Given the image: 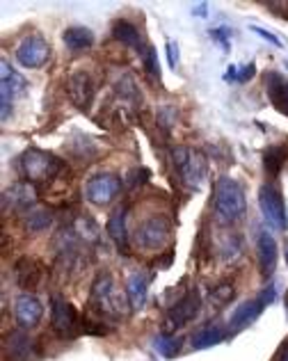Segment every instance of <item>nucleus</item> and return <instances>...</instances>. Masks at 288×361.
<instances>
[{"mask_svg":"<svg viewBox=\"0 0 288 361\" xmlns=\"http://www.w3.org/2000/svg\"><path fill=\"white\" fill-rule=\"evenodd\" d=\"M90 309L101 320H124L131 313V302L126 290L117 286V281L110 272H101L92 283L90 293Z\"/></svg>","mask_w":288,"mask_h":361,"instance_id":"1","label":"nucleus"},{"mask_svg":"<svg viewBox=\"0 0 288 361\" xmlns=\"http://www.w3.org/2000/svg\"><path fill=\"white\" fill-rule=\"evenodd\" d=\"M18 167H21V174L25 176L28 183H32L37 188L53 185L57 178H62L64 172H69V167H66L62 158L37 147L23 151L21 160H18Z\"/></svg>","mask_w":288,"mask_h":361,"instance_id":"2","label":"nucleus"},{"mask_svg":"<svg viewBox=\"0 0 288 361\" xmlns=\"http://www.w3.org/2000/svg\"><path fill=\"white\" fill-rule=\"evenodd\" d=\"M247 213L245 188L232 176H220L215 180V220L224 226L240 222Z\"/></svg>","mask_w":288,"mask_h":361,"instance_id":"3","label":"nucleus"},{"mask_svg":"<svg viewBox=\"0 0 288 361\" xmlns=\"http://www.w3.org/2000/svg\"><path fill=\"white\" fill-rule=\"evenodd\" d=\"M172 163H174L181 185H186L188 190H199L201 183L206 180L208 163L201 151L192 147H176L172 149Z\"/></svg>","mask_w":288,"mask_h":361,"instance_id":"4","label":"nucleus"},{"mask_svg":"<svg viewBox=\"0 0 288 361\" xmlns=\"http://www.w3.org/2000/svg\"><path fill=\"white\" fill-rule=\"evenodd\" d=\"M172 220L165 215H151L144 222L138 224L136 235V247L142 252H160L162 247H167L172 243Z\"/></svg>","mask_w":288,"mask_h":361,"instance_id":"5","label":"nucleus"},{"mask_svg":"<svg viewBox=\"0 0 288 361\" xmlns=\"http://www.w3.org/2000/svg\"><path fill=\"white\" fill-rule=\"evenodd\" d=\"M258 208H261L263 220L268 226L275 231H286L288 229V213L286 204L282 197V190L275 183H263L258 188Z\"/></svg>","mask_w":288,"mask_h":361,"instance_id":"6","label":"nucleus"},{"mask_svg":"<svg viewBox=\"0 0 288 361\" xmlns=\"http://www.w3.org/2000/svg\"><path fill=\"white\" fill-rule=\"evenodd\" d=\"M199 307H201V298L197 288H190L188 293H184V298L169 307L165 316V331H162V334H174L176 329L188 325L190 320H195Z\"/></svg>","mask_w":288,"mask_h":361,"instance_id":"7","label":"nucleus"},{"mask_svg":"<svg viewBox=\"0 0 288 361\" xmlns=\"http://www.w3.org/2000/svg\"><path fill=\"white\" fill-rule=\"evenodd\" d=\"M121 195V178L117 174L103 172L94 174L88 183H85V197L94 206H110L114 199Z\"/></svg>","mask_w":288,"mask_h":361,"instance_id":"8","label":"nucleus"},{"mask_svg":"<svg viewBox=\"0 0 288 361\" xmlns=\"http://www.w3.org/2000/svg\"><path fill=\"white\" fill-rule=\"evenodd\" d=\"M96 90H99V80H96L88 69L73 71L69 73V78H66V94H69L73 106L80 110H90L92 101L96 97Z\"/></svg>","mask_w":288,"mask_h":361,"instance_id":"9","label":"nucleus"},{"mask_svg":"<svg viewBox=\"0 0 288 361\" xmlns=\"http://www.w3.org/2000/svg\"><path fill=\"white\" fill-rule=\"evenodd\" d=\"M51 60V44L42 35H28L16 49V62L25 69H42Z\"/></svg>","mask_w":288,"mask_h":361,"instance_id":"10","label":"nucleus"},{"mask_svg":"<svg viewBox=\"0 0 288 361\" xmlns=\"http://www.w3.org/2000/svg\"><path fill=\"white\" fill-rule=\"evenodd\" d=\"M37 202H40V188L28 183V180H18V183L5 190L3 211H14L25 215L28 211H32Z\"/></svg>","mask_w":288,"mask_h":361,"instance_id":"11","label":"nucleus"},{"mask_svg":"<svg viewBox=\"0 0 288 361\" xmlns=\"http://www.w3.org/2000/svg\"><path fill=\"white\" fill-rule=\"evenodd\" d=\"M51 325L57 334H62V336H71L73 331L80 327L78 311H76L73 304L69 300H64L62 295L51 298Z\"/></svg>","mask_w":288,"mask_h":361,"instance_id":"12","label":"nucleus"},{"mask_svg":"<svg viewBox=\"0 0 288 361\" xmlns=\"http://www.w3.org/2000/svg\"><path fill=\"white\" fill-rule=\"evenodd\" d=\"M14 279L23 290H37L44 281V263L35 256H21L14 265Z\"/></svg>","mask_w":288,"mask_h":361,"instance_id":"13","label":"nucleus"},{"mask_svg":"<svg viewBox=\"0 0 288 361\" xmlns=\"http://www.w3.org/2000/svg\"><path fill=\"white\" fill-rule=\"evenodd\" d=\"M0 73H3V80H0V94H3V97H0V108H3V121H7L12 101L18 92L25 90V80L5 60L0 62Z\"/></svg>","mask_w":288,"mask_h":361,"instance_id":"14","label":"nucleus"},{"mask_svg":"<svg viewBox=\"0 0 288 361\" xmlns=\"http://www.w3.org/2000/svg\"><path fill=\"white\" fill-rule=\"evenodd\" d=\"M44 316V304L37 300L32 293H23L14 300V318L23 329H32L40 325Z\"/></svg>","mask_w":288,"mask_h":361,"instance_id":"15","label":"nucleus"},{"mask_svg":"<svg viewBox=\"0 0 288 361\" xmlns=\"http://www.w3.org/2000/svg\"><path fill=\"white\" fill-rule=\"evenodd\" d=\"M263 85H265L268 99H270L275 110H280L282 115L288 117V80L280 71H265Z\"/></svg>","mask_w":288,"mask_h":361,"instance_id":"16","label":"nucleus"},{"mask_svg":"<svg viewBox=\"0 0 288 361\" xmlns=\"http://www.w3.org/2000/svg\"><path fill=\"white\" fill-rule=\"evenodd\" d=\"M5 357L9 361H30L35 357V343L25 329L9 331L5 336Z\"/></svg>","mask_w":288,"mask_h":361,"instance_id":"17","label":"nucleus"},{"mask_svg":"<svg viewBox=\"0 0 288 361\" xmlns=\"http://www.w3.org/2000/svg\"><path fill=\"white\" fill-rule=\"evenodd\" d=\"M126 215H128V206L121 204L117 206L108 217V224H105V231L114 240V245L119 247L121 254H128V229H126Z\"/></svg>","mask_w":288,"mask_h":361,"instance_id":"18","label":"nucleus"},{"mask_svg":"<svg viewBox=\"0 0 288 361\" xmlns=\"http://www.w3.org/2000/svg\"><path fill=\"white\" fill-rule=\"evenodd\" d=\"M256 254H258V268H261L263 279L272 277L275 268H277V256H280V250H277V240L272 238V233H258L256 240Z\"/></svg>","mask_w":288,"mask_h":361,"instance_id":"19","label":"nucleus"},{"mask_svg":"<svg viewBox=\"0 0 288 361\" xmlns=\"http://www.w3.org/2000/svg\"><path fill=\"white\" fill-rule=\"evenodd\" d=\"M149 283H151V277L147 272L136 270V272L128 274L126 295H128V302H131V309H142L144 307V302H147V293H149Z\"/></svg>","mask_w":288,"mask_h":361,"instance_id":"20","label":"nucleus"},{"mask_svg":"<svg viewBox=\"0 0 288 361\" xmlns=\"http://www.w3.org/2000/svg\"><path fill=\"white\" fill-rule=\"evenodd\" d=\"M112 37L117 39L121 46H128V49L138 51L140 55L144 53V49H147V44L142 42V35L136 25H133L131 21H126V18H119V21L112 23Z\"/></svg>","mask_w":288,"mask_h":361,"instance_id":"21","label":"nucleus"},{"mask_svg":"<svg viewBox=\"0 0 288 361\" xmlns=\"http://www.w3.org/2000/svg\"><path fill=\"white\" fill-rule=\"evenodd\" d=\"M263 309H265V304L261 302V298H254V300H247L243 304H238L232 313V320H229V327H234V329L247 327L249 322H254L258 316H261Z\"/></svg>","mask_w":288,"mask_h":361,"instance_id":"22","label":"nucleus"},{"mask_svg":"<svg viewBox=\"0 0 288 361\" xmlns=\"http://www.w3.org/2000/svg\"><path fill=\"white\" fill-rule=\"evenodd\" d=\"M62 42L69 51L78 53V51H88L92 49L94 44V32L90 27H83V25H73V27H66L62 32Z\"/></svg>","mask_w":288,"mask_h":361,"instance_id":"23","label":"nucleus"},{"mask_svg":"<svg viewBox=\"0 0 288 361\" xmlns=\"http://www.w3.org/2000/svg\"><path fill=\"white\" fill-rule=\"evenodd\" d=\"M224 338H227V329L222 325H206V327H201L192 334L190 343L195 350H206V348H213L217 343H222Z\"/></svg>","mask_w":288,"mask_h":361,"instance_id":"24","label":"nucleus"},{"mask_svg":"<svg viewBox=\"0 0 288 361\" xmlns=\"http://www.w3.org/2000/svg\"><path fill=\"white\" fill-rule=\"evenodd\" d=\"M288 160V149L284 145H270L263 151V169L270 178H277Z\"/></svg>","mask_w":288,"mask_h":361,"instance_id":"25","label":"nucleus"},{"mask_svg":"<svg viewBox=\"0 0 288 361\" xmlns=\"http://www.w3.org/2000/svg\"><path fill=\"white\" fill-rule=\"evenodd\" d=\"M53 224V215L48 211H42V208H32L23 215V229L30 233H42L48 231Z\"/></svg>","mask_w":288,"mask_h":361,"instance_id":"26","label":"nucleus"},{"mask_svg":"<svg viewBox=\"0 0 288 361\" xmlns=\"http://www.w3.org/2000/svg\"><path fill=\"white\" fill-rule=\"evenodd\" d=\"M73 233L78 235V240L83 243H99L101 238V229H99V224H96L90 215H78L76 217V222H73Z\"/></svg>","mask_w":288,"mask_h":361,"instance_id":"27","label":"nucleus"},{"mask_svg":"<svg viewBox=\"0 0 288 361\" xmlns=\"http://www.w3.org/2000/svg\"><path fill=\"white\" fill-rule=\"evenodd\" d=\"M181 336H174V334H160L156 338V343H153V348H156V353L160 357H165V359H174L179 355V350H181Z\"/></svg>","mask_w":288,"mask_h":361,"instance_id":"28","label":"nucleus"},{"mask_svg":"<svg viewBox=\"0 0 288 361\" xmlns=\"http://www.w3.org/2000/svg\"><path fill=\"white\" fill-rule=\"evenodd\" d=\"M114 90H117V94L124 99V101H136L140 97V92H138V85L136 80H133V75H121V78L114 82Z\"/></svg>","mask_w":288,"mask_h":361,"instance_id":"29","label":"nucleus"},{"mask_svg":"<svg viewBox=\"0 0 288 361\" xmlns=\"http://www.w3.org/2000/svg\"><path fill=\"white\" fill-rule=\"evenodd\" d=\"M142 62H144V69L151 75V78L160 80V62H158V51L153 49L151 44H147V49L142 53Z\"/></svg>","mask_w":288,"mask_h":361,"instance_id":"30","label":"nucleus"},{"mask_svg":"<svg viewBox=\"0 0 288 361\" xmlns=\"http://www.w3.org/2000/svg\"><path fill=\"white\" fill-rule=\"evenodd\" d=\"M176 117H179V112H176L174 106H162V108H158V115H156L158 128H162L169 135V130L176 126Z\"/></svg>","mask_w":288,"mask_h":361,"instance_id":"31","label":"nucleus"},{"mask_svg":"<svg viewBox=\"0 0 288 361\" xmlns=\"http://www.w3.org/2000/svg\"><path fill=\"white\" fill-rule=\"evenodd\" d=\"M234 298V283H220L213 290H210V302L215 304V307H224V304Z\"/></svg>","mask_w":288,"mask_h":361,"instance_id":"32","label":"nucleus"},{"mask_svg":"<svg viewBox=\"0 0 288 361\" xmlns=\"http://www.w3.org/2000/svg\"><path fill=\"white\" fill-rule=\"evenodd\" d=\"M240 252H243V243H240V238L236 233L229 235V238L224 240V245H222V259L224 261H234L236 256H240Z\"/></svg>","mask_w":288,"mask_h":361,"instance_id":"33","label":"nucleus"},{"mask_svg":"<svg viewBox=\"0 0 288 361\" xmlns=\"http://www.w3.org/2000/svg\"><path fill=\"white\" fill-rule=\"evenodd\" d=\"M210 37H213L215 42H220V46H222L224 51H229V37H232V30H229V27H213V30H210Z\"/></svg>","mask_w":288,"mask_h":361,"instance_id":"34","label":"nucleus"},{"mask_svg":"<svg viewBox=\"0 0 288 361\" xmlns=\"http://www.w3.org/2000/svg\"><path fill=\"white\" fill-rule=\"evenodd\" d=\"M256 75V64L254 62H249V64H245L243 69L238 71V82H249Z\"/></svg>","mask_w":288,"mask_h":361,"instance_id":"35","label":"nucleus"},{"mask_svg":"<svg viewBox=\"0 0 288 361\" xmlns=\"http://www.w3.org/2000/svg\"><path fill=\"white\" fill-rule=\"evenodd\" d=\"M249 30H252V32H256L258 37H263V39H265V42H270L272 46H277V49H280V46H282V42H280V39H277V37H275L272 32H268V30H263V27H258V25H252V27H249Z\"/></svg>","mask_w":288,"mask_h":361,"instance_id":"36","label":"nucleus"},{"mask_svg":"<svg viewBox=\"0 0 288 361\" xmlns=\"http://www.w3.org/2000/svg\"><path fill=\"white\" fill-rule=\"evenodd\" d=\"M167 62L172 69H176L179 66V46L174 42H167Z\"/></svg>","mask_w":288,"mask_h":361,"instance_id":"37","label":"nucleus"},{"mask_svg":"<svg viewBox=\"0 0 288 361\" xmlns=\"http://www.w3.org/2000/svg\"><path fill=\"white\" fill-rule=\"evenodd\" d=\"M172 259H174V250H167V254L162 256V259H158L156 265H160V270H167L172 265Z\"/></svg>","mask_w":288,"mask_h":361,"instance_id":"38","label":"nucleus"},{"mask_svg":"<svg viewBox=\"0 0 288 361\" xmlns=\"http://www.w3.org/2000/svg\"><path fill=\"white\" fill-rule=\"evenodd\" d=\"M224 80H227V82L238 80V66H236V64H229V69H227V73H224Z\"/></svg>","mask_w":288,"mask_h":361,"instance_id":"39","label":"nucleus"},{"mask_svg":"<svg viewBox=\"0 0 288 361\" xmlns=\"http://www.w3.org/2000/svg\"><path fill=\"white\" fill-rule=\"evenodd\" d=\"M206 9H208V5H206V3H199L197 7H192V14H197V16H201V18H204V16L208 14Z\"/></svg>","mask_w":288,"mask_h":361,"instance_id":"40","label":"nucleus"},{"mask_svg":"<svg viewBox=\"0 0 288 361\" xmlns=\"http://www.w3.org/2000/svg\"><path fill=\"white\" fill-rule=\"evenodd\" d=\"M277 361H288V343L282 348V353H280V359H277Z\"/></svg>","mask_w":288,"mask_h":361,"instance_id":"41","label":"nucleus"},{"mask_svg":"<svg viewBox=\"0 0 288 361\" xmlns=\"http://www.w3.org/2000/svg\"><path fill=\"white\" fill-rule=\"evenodd\" d=\"M284 254H286V265H288V238H286V243H284Z\"/></svg>","mask_w":288,"mask_h":361,"instance_id":"42","label":"nucleus"},{"mask_svg":"<svg viewBox=\"0 0 288 361\" xmlns=\"http://www.w3.org/2000/svg\"><path fill=\"white\" fill-rule=\"evenodd\" d=\"M286 309H288V293H286Z\"/></svg>","mask_w":288,"mask_h":361,"instance_id":"43","label":"nucleus"},{"mask_svg":"<svg viewBox=\"0 0 288 361\" xmlns=\"http://www.w3.org/2000/svg\"><path fill=\"white\" fill-rule=\"evenodd\" d=\"M286 69H288V62H286Z\"/></svg>","mask_w":288,"mask_h":361,"instance_id":"44","label":"nucleus"}]
</instances>
